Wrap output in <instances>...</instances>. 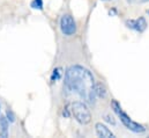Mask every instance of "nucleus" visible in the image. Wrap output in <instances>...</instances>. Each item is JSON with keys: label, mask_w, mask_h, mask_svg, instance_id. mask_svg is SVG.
<instances>
[{"label": "nucleus", "mask_w": 149, "mask_h": 138, "mask_svg": "<svg viewBox=\"0 0 149 138\" xmlns=\"http://www.w3.org/2000/svg\"><path fill=\"white\" fill-rule=\"evenodd\" d=\"M95 79L93 73L81 65H73L66 70L65 86L76 93L84 102L95 104Z\"/></svg>", "instance_id": "nucleus-1"}, {"label": "nucleus", "mask_w": 149, "mask_h": 138, "mask_svg": "<svg viewBox=\"0 0 149 138\" xmlns=\"http://www.w3.org/2000/svg\"><path fill=\"white\" fill-rule=\"evenodd\" d=\"M111 108H112V110L114 111V114L119 117L120 122L124 124V127H125L126 129H128L130 131H132V132H134V134H143V132L146 131V128H145L142 124L134 122V121L123 110L121 106H120V104H119L117 100H112L111 101Z\"/></svg>", "instance_id": "nucleus-2"}, {"label": "nucleus", "mask_w": 149, "mask_h": 138, "mask_svg": "<svg viewBox=\"0 0 149 138\" xmlns=\"http://www.w3.org/2000/svg\"><path fill=\"white\" fill-rule=\"evenodd\" d=\"M71 113L74 116V118L82 125L89 124L91 121V114L88 109L87 104L81 101H74L71 104Z\"/></svg>", "instance_id": "nucleus-3"}, {"label": "nucleus", "mask_w": 149, "mask_h": 138, "mask_svg": "<svg viewBox=\"0 0 149 138\" xmlns=\"http://www.w3.org/2000/svg\"><path fill=\"white\" fill-rule=\"evenodd\" d=\"M60 30L65 36H72L76 33V23L72 15L64 14L60 19Z\"/></svg>", "instance_id": "nucleus-4"}, {"label": "nucleus", "mask_w": 149, "mask_h": 138, "mask_svg": "<svg viewBox=\"0 0 149 138\" xmlns=\"http://www.w3.org/2000/svg\"><path fill=\"white\" fill-rule=\"evenodd\" d=\"M95 130H96V134H97L98 137H102V138L114 137V135H113V132H112L111 130H110L107 125H104V124H102V123H96Z\"/></svg>", "instance_id": "nucleus-5"}, {"label": "nucleus", "mask_w": 149, "mask_h": 138, "mask_svg": "<svg viewBox=\"0 0 149 138\" xmlns=\"http://www.w3.org/2000/svg\"><path fill=\"white\" fill-rule=\"evenodd\" d=\"M9 134V122L6 116H0V137L7 138Z\"/></svg>", "instance_id": "nucleus-6"}, {"label": "nucleus", "mask_w": 149, "mask_h": 138, "mask_svg": "<svg viewBox=\"0 0 149 138\" xmlns=\"http://www.w3.org/2000/svg\"><path fill=\"white\" fill-rule=\"evenodd\" d=\"M95 94L97 98L100 99H104L107 96V88L101 82H96L95 84Z\"/></svg>", "instance_id": "nucleus-7"}, {"label": "nucleus", "mask_w": 149, "mask_h": 138, "mask_svg": "<svg viewBox=\"0 0 149 138\" xmlns=\"http://www.w3.org/2000/svg\"><path fill=\"white\" fill-rule=\"evenodd\" d=\"M147 28V21L145 18H139L135 20V30L139 32V33H143Z\"/></svg>", "instance_id": "nucleus-8"}, {"label": "nucleus", "mask_w": 149, "mask_h": 138, "mask_svg": "<svg viewBox=\"0 0 149 138\" xmlns=\"http://www.w3.org/2000/svg\"><path fill=\"white\" fill-rule=\"evenodd\" d=\"M61 77V69L60 68H57V69L53 70L52 74H51V82H54V81H58Z\"/></svg>", "instance_id": "nucleus-9"}, {"label": "nucleus", "mask_w": 149, "mask_h": 138, "mask_svg": "<svg viewBox=\"0 0 149 138\" xmlns=\"http://www.w3.org/2000/svg\"><path fill=\"white\" fill-rule=\"evenodd\" d=\"M6 118L8 120L9 123H14L15 122V114L13 113L12 109H7L6 110Z\"/></svg>", "instance_id": "nucleus-10"}, {"label": "nucleus", "mask_w": 149, "mask_h": 138, "mask_svg": "<svg viewBox=\"0 0 149 138\" xmlns=\"http://www.w3.org/2000/svg\"><path fill=\"white\" fill-rule=\"evenodd\" d=\"M30 6L33 8H35V9L42 11L43 9V0H33L31 4H30Z\"/></svg>", "instance_id": "nucleus-11"}, {"label": "nucleus", "mask_w": 149, "mask_h": 138, "mask_svg": "<svg viewBox=\"0 0 149 138\" xmlns=\"http://www.w3.org/2000/svg\"><path fill=\"white\" fill-rule=\"evenodd\" d=\"M126 26H127V28H130V29H133V30H135V20H127L126 22Z\"/></svg>", "instance_id": "nucleus-12"}, {"label": "nucleus", "mask_w": 149, "mask_h": 138, "mask_svg": "<svg viewBox=\"0 0 149 138\" xmlns=\"http://www.w3.org/2000/svg\"><path fill=\"white\" fill-rule=\"evenodd\" d=\"M105 121L108 122V123H110V124H112V125H114L116 124V122H114V120L112 118L110 115H105Z\"/></svg>", "instance_id": "nucleus-13"}, {"label": "nucleus", "mask_w": 149, "mask_h": 138, "mask_svg": "<svg viewBox=\"0 0 149 138\" xmlns=\"http://www.w3.org/2000/svg\"><path fill=\"white\" fill-rule=\"evenodd\" d=\"M63 115H64L65 117H70V109H68V108H64Z\"/></svg>", "instance_id": "nucleus-14"}, {"label": "nucleus", "mask_w": 149, "mask_h": 138, "mask_svg": "<svg viewBox=\"0 0 149 138\" xmlns=\"http://www.w3.org/2000/svg\"><path fill=\"white\" fill-rule=\"evenodd\" d=\"M117 9L116 8H111L110 11H109V15H111V16H114V15H117Z\"/></svg>", "instance_id": "nucleus-15"}, {"label": "nucleus", "mask_w": 149, "mask_h": 138, "mask_svg": "<svg viewBox=\"0 0 149 138\" xmlns=\"http://www.w3.org/2000/svg\"><path fill=\"white\" fill-rule=\"evenodd\" d=\"M141 1H142V2H148L149 0H141Z\"/></svg>", "instance_id": "nucleus-16"}, {"label": "nucleus", "mask_w": 149, "mask_h": 138, "mask_svg": "<svg viewBox=\"0 0 149 138\" xmlns=\"http://www.w3.org/2000/svg\"><path fill=\"white\" fill-rule=\"evenodd\" d=\"M102 1H110V0H102Z\"/></svg>", "instance_id": "nucleus-17"}, {"label": "nucleus", "mask_w": 149, "mask_h": 138, "mask_svg": "<svg viewBox=\"0 0 149 138\" xmlns=\"http://www.w3.org/2000/svg\"><path fill=\"white\" fill-rule=\"evenodd\" d=\"M147 14H148V15H149V9H148V11H147Z\"/></svg>", "instance_id": "nucleus-18"}, {"label": "nucleus", "mask_w": 149, "mask_h": 138, "mask_svg": "<svg viewBox=\"0 0 149 138\" xmlns=\"http://www.w3.org/2000/svg\"><path fill=\"white\" fill-rule=\"evenodd\" d=\"M0 110H1V104H0Z\"/></svg>", "instance_id": "nucleus-19"}]
</instances>
